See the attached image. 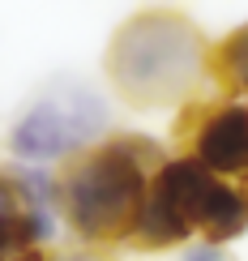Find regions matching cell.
I'll list each match as a JSON object with an SVG mask.
<instances>
[{
  "label": "cell",
  "mask_w": 248,
  "mask_h": 261,
  "mask_svg": "<svg viewBox=\"0 0 248 261\" xmlns=\"http://www.w3.org/2000/svg\"><path fill=\"white\" fill-rule=\"evenodd\" d=\"M184 261H227V257H223V248H218V244H210V240H206V244H197V248H192Z\"/></svg>",
  "instance_id": "obj_9"
},
{
  "label": "cell",
  "mask_w": 248,
  "mask_h": 261,
  "mask_svg": "<svg viewBox=\"0 0 248 261\" xmlns=\"http://www.w3.org/2000/svg\"><path fill=\"white\" fill-rule=\"evenodd\" d=\"M192 159L210 167L214 176L248 180V107L223 103L201 112V133L192 146Z\"/></svg>",
  "instance_id": "obj_5"
},
{
  "label": "cell",
  "mask_w": 248,
  "mask_h": 261,
  "mask_svg": "<svg viewBox=\"0 0 248 261\" xmlns=\"http://www.w3.org/2000/svg\"><path fill=\"white\" fill-rule=\"evenodd\" d=\"M210 69L218 73L223 86L248 90V26H240L235 35H227L218 47L210 51Z\"/></svg>",
  "instance_id": "obj_6"
},
{
  "label": "cell",
  "mask_w": 248,
  "mask_h": 261,
  "mask_svg": "<svg viewBox=\"0 0 248 261\" xmlns=\"http://www.w3.org/2000/svg\"><path fill=\"white\" fill-rule=\"evenodd\" d=\"M0 261H43V240L26 227V214H0Z\"/></svg>",
  "instance_id": "obj_7"
},
{
  "label": "cell",
  "mask_w": 248,
  "mask_h": 261,
  "mask_svg": "<svg viewBox=\"0 0 248 261\" xmlns=\"http://www.w3.org/2000/svg\"><path fill=\"white\" fill-rule=\"evenodd\" d=\"M107 128V107L99 94L69 86V90H51L39 99L9 133V150L17 159H64L77 150L94 146Z\"/></svg>",
  "instance_id": "obj_4"
},
{
  "label": "cell",
  "mask_w": 248,
  "mask_h": 261,
  "mask_svg": "<svg viewBox=\"0 0 248 261\" xmlns=\"http://www.w3.org/2000/svg\"><path fill=\"white\" fill-rule=\"evenodd\" d=\"M201 231L210 244H227L248 231V193L223 184L197 159H163L150 171L142 210L128 240L142 248H171Z\"/></svg>",
  "instance_id": "obj_2"
},
{
  "label": "cell",
  "mask_w": 248,
  "mask_h": 261,
  "mask_svg": "<svg viewBox=\"0 0 248 261\" xmlns=\"http://www.w3.org/2000/svg\"><path fill=\"white\" fill-rule=\"evenodd\" d=\"M56 184V205L69 227L90 244H116L133 236L150 171L163 163V146L150 137H107L77 150Z\"/></svg>",
  "instance_id": "obj_1"
},
{
  "label": "cell",
  "mask_w": 248,
  "mask_h": 261,
  "mask_svg": "<svg viewBox=\"0 0 248 261\" xmlns=\"http://www.w3.org/2000/svg\"><path fill=\"white\" fill-rule=\"evenodd\" d=\"M0 214H26V201H21V189L13 176L0 171Z\"/></svg>",
  "instance_id": "obj_8"
},
{
  "label": "cell",
  "mask_w": 248,
  "mask_h": 261,
  "mask_svg": "<svg viewBox=\"0 0 248 261\" xmlns=\"http://www.w3.org/2000/svg\"><path fill=\"white\" fill-rule=\"evenodd\" d=\"M210 64L206 39L188 17L154 9L124 21L107 51V77L133 107L180 103L197 90Z\"/></svg>",
  "instance_id": "obj_3"
}]
</instances>
